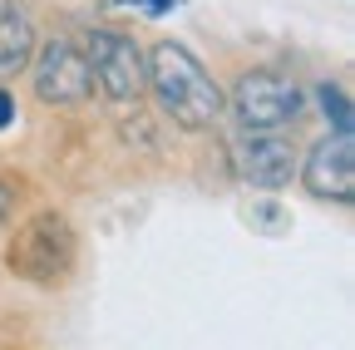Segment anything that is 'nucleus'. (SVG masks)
Segmentation results:
<instances>
[{
  "label": "nucleus",
  "mask_w": 355,
  "mask_h": 350,
  "mask_svg": "<svg viewBox=\"0 0 355 350\" xmlns=\"http://www.w3.org/2000/svg\"><path fill=\"white\" fill-rule=\"evenodd\" d=\"M10 202H15V193H10L6 178H0V217H10Z\"/></svg>",
  "instance_id": "nucleus-12"
},
{
  "label": "nucleus",
  "mask_w": 355,
  "mask_h": 350,
  "mask_svg": "<svg viewBox=\"0 0 355 350\" xmlns=\"http://www.w3.org/2000/svg\"><path fill=\"white\" fill-rule=\"evenodd\" d=\"M301 183H306L311 198H321V202H350L355 198V139L331 128V134L306 153Z\"/></svg>",
  "instance_id": "nucleus-7"
},
{
  "label": "nucleus",
  "mask_w": 355,
  "mask_h": 350,
  "mask_svg": "<svg viewBox=\"0 0 355 350\" xmlns=\"http://www.w3.org/2000/svg\"><path fill=\"white\" fill-rule=\"evenodd\" d=\"M316 104H321V114H326V123L336 128V134H350V128H355V109H350V94L340 89L336 79H321V84H316Z\"/></svg>",
  "instance_id": "nucleus-9"
},
{
  "label": "nucleus",
  "mask_w": 355,
  "mask_h": 350,
  "mask_svg": "<svg viewBox=\"0 0 355 350\" xmlns=\"http://www.w3.org/2000/svg\"><path fill=\"white\" fill-rule=\"evenodd\" d=\"M227 163L237 173V183L257 188V193H277L296 178V148L282 134H242L227 143Z\"/></svg>",
  "instance_id": "nucleus-6"
},
{
  "label": "nucleus",
  "mask_w": 355,
  "mask_h": 350,
  "mask_svg": "<svg viewBox=\"0 0 355 350\" xmlns=\"http://www.w3.org/2000/svg\"><path fill=\"white\" fill-rule=\"evenodd\" d=\"M84 55H89V74H94V89L128 109V104H139L144 89H148V64H144V50H139V40H133L128 30H89L84 35Z\"/></svg>",
  "instance_id": "nucleus-5"
},
{
  "label": "nucleus",
  "mask_w": 355,
  "mask_h": 350,
  "mask_svg": "<svg viewBox=\"0 0 355 350\" xmlns=\"http://www.w3.org/2000/svg\"><path fill=\"white\" fill-rule=\"evenodd\" d=\"M128 6H139L144 15H153V20H163V15H173L183 0H128Z\"/></svg>",
  "instance_id": "nucleus-10"
},
{
  "label": "nucleus",
  "mask_w": 355,
  "mask_h": 350,
  "mask_svg": "<svg viewBox=\"0 0 355 350\" xmlns=\"http://www.w3.org/2000/svg\"><path fill=\"white\" fill-rule=\"evenodd\" d=\"M10 123H15V94L6 89V84H0V134H6Z\"/></svg>",
  "instance_id": "nucleus-11"
},
{
  "label": "nucleus",
  "mask_w": 355,
  "mask_h": 350,
  "mask_svg": "<svg viewBox=\"0 0 355 350\" xmlns=\"http://www.w3.org/2000/svg\"><path fill=\"white\" fill-rule=\"evenodd\" d=\"M30 89L40 104L50 109H79L94 99V74H89V55H84V40L74 35H50V40H35V55H30Z\"/></svg>",
  "instance_id": "nucleus-4"
},
{
  "label": "nucleus",
  "mask_w": 355,
  "mask_h": 350,
  "mask_svg": "<svg viewBox=\"0 0 355 350\" xmlns=\"http://www.w3.org/2000/svg\"><path fill=\"white\" fill-rule=\"evenodd\" d=\"M222 109H232L237 128H247V134H282V128H291L301 119L306 89L277 69H247V74H237Z\"/></svg>",
  "instance_id": "nucleus-3"
},
{
  "label": "nucleus",
  "mask_w": 355,
  "mask_h": 350,
  "mask_svg": "<svg viewBox=\"0 0 355 350\" xmlns=\"http://www.w3.org/2000/svg\"><path fill=\"white\" fill-rule=\"evenodd\" d=\"M35 15L20 6V0H0V84L6 79H20L30 55H35Z\"/></svg>",
  "instance_id": "nucleus-8"
},
{
  "label": "nucleus",
  "mask_w": 355,
  "mask_h": 350,
  "mask_svg": "<svg viewBox=\"0 0 355 350\" xmlns=\"http://www.w3.org/2000/svg\"><path fill=\"white\" fill-rule=\"evenodd\" d=\"M144 64H148V89L144 94H153L163 119H173L178 128H212L222 119V89L188 45L158 40L144 55Z\"/></svg>",
  "instance_id": "nucleus-1"
},
{
  "label": "nucleus",
  "mask_w": 355,
  "mask_h": 350,
  "mask_svg": "<svg viewBox=\"0 0 355 350\" xmlns=\"http://www.w3.org/2000/svg\"><path fill=\"white\" fill-rule=\"evenodd\" d=\"M74 261H79V232H74V222L60 207L30 212L25 222L10 232V247H6L10 277H20L30 286H60V281H69Z\"/></svg>",
  "instance_id": "nucleus-2"
}]
</instances>
